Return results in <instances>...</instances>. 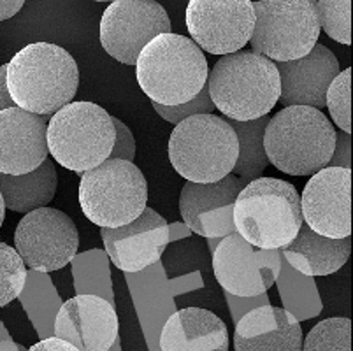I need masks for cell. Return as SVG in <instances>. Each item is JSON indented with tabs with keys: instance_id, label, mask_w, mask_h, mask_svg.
I'll list each match as a JSON object with an SVG mask.
<instances>
[{
	"instance_id": "21",
	"label": "cell",
	"mask_w": 353,
	"mask_h": 351,
	"mask_svg": "<svg viewBox=\"0 0 353 351\" xmlns=\"http://www.w3.org/2000/svg\"><path fill=\"white\" fill-rule=\"evenodd\" d=\"M162 351H229V328L220 317L202 308H185L165 321Z\"/></svg>"
},
{
	"instance_id": "13",
	"label": "cell",
	"mask_w": 353,
	"mask_h": 351,
	"mask_svg": "<svg viewBox=\"0 0 353 351\" xmlns=\"http://www.w3.org/2000/svg\"><path fill=\"white\" fill-rule=\"evenodd\" d=\"M255 12L250 0H190L187 28L192 41L211 54H232L250 43Z\"/></svg>"
},
{
	"instance_id": "34",
	"label": "cell",
	"mask_w": 353,
	"mask_h": 351,
	"mask_svg": "<svg viewBox=\"0 0 353 351\" xmlns=\"http://www.w3.org/2000/svg\"><path fill=\"white\" fill-rule=\"evenodd\" d=\"M25 6L23 0H9V2H0V21L12 18L21 11Z\"/></svg>"
},
{
	"instance_id": "20",
	"label": "cell",
	"mask_w": 353,
	"mask_h": 351,
	"mask_svg": "<svg viewBox=\"0 0 353 351\" xmlns=\"http://www.w3.org/2000/svg\"><path fill=\"white\" fill-rule=\"evenodd\" d=\"M303 328L299 320L283 308L264 304L250 309L237 320L234 332L236 351H301Z\"/></svg>"
},
{
	"instance_id": "11",
	"label": "cell",
	"mask_w": 353,
	"mask_h": 351,
	"mask_svg": "<svg viewBox=\"0 0 353 351\" xmlns=\"http://www.w3.org/2000/svg\"><path fill=\"white\" fill-rule=\"evenodd\" d=\"M14 246L25 265L37 272H53L78 255L79 234L65 212L41 208L21 218L14 230Z\"/></svg>"
},
{
	"instance_id": "6",
	"label": "cell",
	"mask_w": 353,
	"mask_h": 351,
	"mask_svg": "<svg viewBox=\"0 0 353 351\" xmlns=\"http://www.w3.org/2000/svg\"><path fill=\"white\" fill-rule=\"evenodd\" d=\"M167 150L179 176L206 185L232 174L239 144L229 120L216 114H195L176 125Z\"/></svg>"
},
{
	"instance_id": "27",
	"label": "cell",
	"mask_w": 353,
	"mask_h": 351,
	"mask_svg": "<svg viewBox=\"0 0 353 351\" xmlns=\"http://www.w3.org/2000/svg\"><path fill=\"white\" fill-rule=\"evenodd\" d=\"M27 283V265L18 251L0 243V308L21 295Z\"/></svg>"
},
{
	"instance_id": "10",
	"label": "cell",
	"mask_w": 353,
	"mask_h": 351,
	"mask_svg": "<svg viewBox=\"0 0 353 351\" xmlns=\"http://www.w3.org/2000/svg\"><path fill=\"white\" fill-rule=\"evenodd\" d=\"M171 30V18L159 2L118 0L105 8L99 37L109 57L125 66H136L141 51Z\"/></svg>"
},
{
	"instance_id": "25",
	"label": "cell",
	"mask_w": 353,
	"mask_h": 351,
	"mask_svg": "<svg viewBox=\"0 0 353 351\" xmlns=\"http://www.w3.org/2000/svg\"><path fill=\"white\" fill-rule=\"evenodd\" d=\"M301 351H352V321L327 318L310 330Z\"/></svg>"
},
{
	"instance_id": "31",
	"label": "cell",
	"mask_w": 353,
	"mask_h": 351,
	"mask_svg": "<svg viewBox=\"0 0 353 351\" xmlns=\"http://www.w3.org/2000/svg\"><path fill=\"white\" fill-rule=\"evenodd\" d=\"M350 157H352V141H350V135L341 130L336 132V144H334V153L329 162V167H341V169L352 170Z\"/></svg>"
},
{
	"instance_id": "28",
	"label": "cell",
	"mask_w": 353,
	"mask_h": 351,
	"mask_svg": "<svg viewBox=\"0 0 353 351\" xmlns=\"http://www.w3.org/2000/svg\"><path fill=\"white\" fill-rule=\"evenodd\" d=\"M325 106L336 127L352 134V69H345L334 77L325 93Z\"/></svg>"
},
{
	"instance_id": "9",
	"label": "cell",
	"mask_w": 353,
	"mask_h": 351,
	"mask_svg": "<svg viewBox=\"0 0 353 351\" xmlns=\"http://www.w3.org/2000/svg\"><path fill=\"white\" fill-rule=\"evenodd\" d=\"M255 25L250 44L253 53L271 62H292L306 57L319 44L320 25L310 0L253 2Z\"/></svg>"
},
{
	"instance_id": "33",
	"label": "cell",
	"mask_w": 353,
	"mask_h": 351,
	"mask_svg": "<svg viewBox=\"0 0 353 351\" xmlns=\"http://www.w3.org/2000/svg\"><path fill=\"white\" fill-rule=\"evenodd\" d=\"M16 108L11 93L8 88V63L0 66V111Z\"/></svg>"
},
{
	"instance_id": "17",
	"label": "cell",
	"mask_w": 353,
	"mask_h": 351,
	"mask_svg": "<svg viewBox=\"0 0 353 351\" xmlns=\"http://www.w3.org/2000/svg\"><path fill=\"white\" fill-rule=\"evenodd\" d=\"M109 260L123 272H139L157 263L171 241L169 225L152 208L118 228H101Z\"/></svg>"
},
{
	"instance_id": "8",
	"label": "cell",
	"mask_w": 353,
	"mask_h": 351,
	"mask_svg": "<svg viewBox=\"0 0 353 351\" xmlns=\"http://www.w3.org/2000/svg\"><path fill=\"white\" fill-rule=\"evenodd\" d=\"M148 183L134 162L108 159L81 174L79 205L83 214L101 228L132 223L148 208Z\"/></svg>"
},
{
	"instance_id": "32",
	"label": "cell",
	"mask_w": 353,
	"mask_h": 351,
	"mask_svg": "<svg viewBox=\"0 0 353 351\" xmlns=\"http://www.w3.org/2000/svg\"><path fill=\"white\" fill-rule=\"evenodd\" d=\"M27 351H78V350H76L70 343H67V341L59 339V337L53 336V337H48V339L39 341V343L34 344V346Z\"/></svg>"
},
{
	"instance_id": "24",
	"label": "cell",
	"mask_w": 353,
	"mask_h": 351,
	"mask_svg": "<svg viewBox=\"0 0 353 351\" xmlns=\"http://www.w3.org/2000/svg\"><path fill=\"white\" fill-rule=\"evenodd\" d=\"M268 123L269 116L253 121L229 120V125L236 132L237 144H239V153H237V160L232 172L245 185L262 178L265 167L269 166L264 148V132Z\"/></svg>"
},
{
	"instance_id": "35",
	"label": "cell",
	"mask_w": 353,
	"mask_h": 351,
	"mask_svg": "<svg viewBox=\"0 0 353 351\" xmlns=\"http://www.w3.org/2000/svg\"><path fill=\"white\" fill-rule=\"evenodd\" d=\"M0 351H27V348H23L21 344L12 343L11 339L0 341Z\"/></svg>"
},
{
	"instance_id": "15",
	"label": "cell",
	"mask_w": 353,
	"mask_h": 351,
	"mask_svg": "<svg viewBox=\"0 0 353 351\" xmlns=\"http://www.w3.org/2000/svg\"><path fill=\"white\" fill-rule=\"evenodd\" d=\"M54 337L78 351H109L118 341L114 305L99 295H76L60 305L54 318Z\"/></svg>"
},
{
	"instance_id": "26",
	"label": "cell",
	"mask_w": 353,
	"mask_h": 351,
	"mask_svg": "<svg viewBox=\"0 0 353 351\" xmlns=\"http://www.w3.org/2000/svg\"><path fill=\"white\" fill-rule=\"evenodd\" d=\"M320 30L339 44H352V2L350 0H319L314 2Z\"/></svg>"
},
{
	"instance_id": "14",
	"label": "cell",
	"mask_w": 353,
	"mask_h": 351,
	"mask_svg": "<svg viewBox=\"0 0 353 351\" xmlns=\"http://www.w3.org/2000/svg\"><path fill=\"white\" fill-rule=\"evenodd\" d=\"M303 220L329 239L352 236V170L325 167L311 176L301 195Z\"/></svg>"
},
{
	"instance_id": "30",
	"label": "cell",
	"mask_w": 353,
	"mask_h": 351,
	"mask_svg": "<svg viewBox=\"0 0 353 351\" xmlns=\"http://www.w3.org/2000/svg\"><path fill=\"white\" fill-rule=\"evenodd\" d=\"M113 125L117 139H114V146L109 159L132 162L134 157H136V141H134L132 132H130V128H128L123 121L118 120V118H113Z\"/></svg>"
},
{
	"instance_id": "12",
	"label": "cell",
	"mask_w": 353,
	"mask_h": 351,
	"mask_svg": "<svg viewBox=\"0 0 353 351\" xmlns=\"http://www.w3.org/2000/svg\"><path fill=\"white\" fill-rule=\"evenodd\" d=\"M280 250H260L234 232L220 241L213 253V272L232 297L252 299L265 294L281 272Z\"/></svg>"
},
{
	"instance_id": "23",
	"label": "cell",
	"mask_w": 353,
	"mask_h": 351,
	"mask_svg": "<svg viewBox=\"0 0 353 351\" xmlns=\"http://www.w3.org/2000/svg\"><path fill=\"white\" fill-rule=\"evenodd\" d=\"M59 188V172L51 159L44 160L39 169L23 176H8L0 172V193L6 208L14 212H32L48 208Z\"/></svg>"
},
{
	"instance_id": "22",
	"label": "cell",
	"mask_w": 353,
	"mask_h": 351,
	"mask_svg": "<svg viewBox=\"0 0 353 351\" xmlns=\"http://www.w3.org/2000/svg\"><path fill=\"white\" fill-rule=\"evenodd\" d=\"M352 236L345 239H329L311 230L306 223L290 244L280 250L290 267L307 278L329 276L338 272L350 259Z\"/></svg>"
},
{
	"instance_id": "1",
	"label": "cell",
	"mask_w": 353,
	"mask_h": 351,
	"mask_svg": "<svg viewBox=\"0 0 353 351\" xmlns=\"http://www.w3.org/2000/svg\"><path fill=\"white\" fill-rule=\"evenodd\" d=\"M78 86V63L59 44H28L8 63V88L16 108L44 120L70 104Z\"/></svg>"
},
{
	"instance_id": "29",
	"label": "cell",
	"mask_w": 353,
	"mask_h": 351,
	"mask_svg": "<svg viewBox=\"0 0 353 351\" xmlns=\"http://www.w3.org/2000/svg\"><path fill=\"white\" fill-rule=\"evenodd\" d=\"M152 106L155 108L157 114H160L163 120L171 121V123L178 125L179 121L187 120L190 116L195 114H213L214 106L210 99V92H208V86L201 90L194 101L187 102V104L181 106H160L152 102Z\"/></svg>"
},
{
	"instance_id": "4",
	"label": "cell",
	"mask_w": 353,
	"mask_h": 351,
	"mask_svg": "<svg viewBox=\"0 0 353 351\" xmlns=\"http://www.w3.org/2000/svg\"><path fill=\"white\" fill-rule=\"evenodd\" d=\"M336 128L322 111L306 106L283 108L269 118L264 148L269 163L288 176H313L329 167Z\"/></svg>"
},
{
	"instance_id": "7",
	"label": "cell",
	"mask_w": 353,
	"mask_h": 351,
	"mask_svg": "<svg viewBox=\"0 0 353 351\" xmlns=\"http://www.w3.org/2000/svg\"><path fill=\"white\" fill-rule=\"evenodd\" d=\"M113 116L88 101L70 102L48 121V151L59 166L83 174L111 157Z\"/></svg>"
},
{
	"instance_id": "18",
	"label": "cell",
	"mask_w": 353,
	"mask_h": 351,
	"mask_svg": "<svg viewBox=\"0 0 353 351\" xmlns=\"http://www.w3.org/2000/svg\"><path fill=\"white\" fill-rule=\"evenodd\" d=\"M48 123L20 108L0 111V172L23 176L48 159Z\"/></svg>"
},
{
	"instance_id": "5",
	"label": "cell",
	"mask_w": 353,
	"mask_h": 351,
	"mask_svg": "<svg viewBox=\"0 0 353 351\" xmlns=\"http://www.w3.org/2000/svg\"><path fill=\"white\" fill-rule=\"evenodd\" d=\"M301 195L292 183L259 178L241 190L234 204V227L260 250H281L303 227Z\"/></svg>"
},
{
	"instance_id": "36",
	"label": "cell",
	"mask_w": 353,
	"mask_h": 351,
	"mask_svg": "<svg viewBox=\"0 0 353 351\" xmlns=\"http://www.w3.org/2000/svg\"><path fill=\"white\" fill-rule=\"evenodd\" d=\"M4 220H6V204H4V199H2V193H0V227H2Z\"/></svg>"
},
{
	"instance_id": "3",
	"label": "cell",
	"mask_w": 353,
	"mask_h": 351,
	"mask_svg": "<svg viewBox=\"0 0 353 351\" xmlns=\"http://www.w3.org/2000/svg\"><path fill=\"white\" fill-rule=\"evenodd\" d=\"M208 60L190 37L162 34L141 51L136 76L150 101L160 106H181L194 101L206 86Z\"/></svg>"
},
{
	"instance_id": "19",
	"label": "cell",
	"mask_w": 353,
	"mask_h": 351,
	"mask_svg": "<svg viewBox=\"0 0 353 351\" xmlns=\"http://www.w3.org/2000/svg\"><path fill=\"white\" fill-rule=\"evenodd\" d=\"M280 74V102L285 108L306 106L325 108V93L334 77L341 72L339 60L325 44H314L306 57L292 62L276 63Z\"/></svg>"
},
{
	"instance_id": "16",
	"label": "cell",
	"mask_w": 353,
	"mask_h": 351,
	"mask_svg": "<svg viewBox=\"0 0 353 351\" xmlns=\"http://www.w3.org/2000/svg\"><path fill=\"white\" fill-rule=\"evenodd\" d=\"M245 186L234 174L206 185L187 181L179 195V212L185 225L210 239L234 234V204Z\"/></svg>"
},
{
	"instance_id": "2",
	"label": "cell",
	"mask_w": 353,
	"mask_h": 351,
	"mask_svg": "<svg viewBox=\"0 0 353 351\" xmlns=\"http://www.w3.org/2000/svg\"><path fill=\"white\" fill-rule=\"evenodd\" d=\"M206 86L214 109L232 121L269 116L281 93L276 63L243 50L221 57L208 74Z\"/></svg>"
}]
</instances>
